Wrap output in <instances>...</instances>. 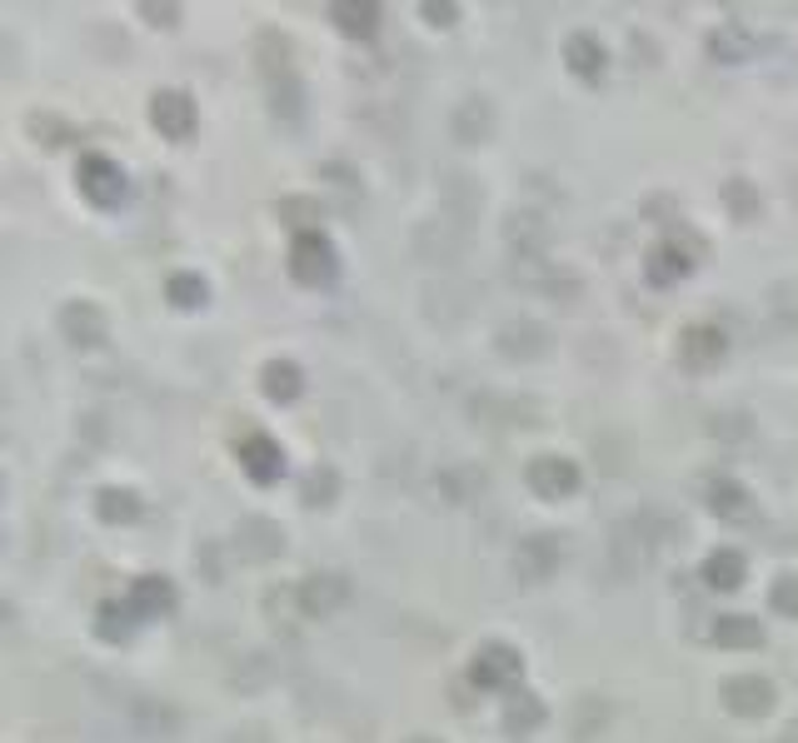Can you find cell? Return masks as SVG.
Returning a JSON list of instances; mask_svg holds the SVG:
<instances>
[{"instance_id":"12","label":"cell","mask_w":798,"mask_h":743,"mask_svg":"<svg viewBox=\"0 0 798 743\" xmlns=\"http://www.w3.org/2000/svg\"><path fill=\"white\" fill-rule=\"evenodd\" d=\"M240 464H245V475L255 479V485H275L285 469V454L270 434H245V440H240Z\"/></svg>"},{"instance_id":"8","label":"cell","mask_w":798,"mask_h":743,"mask_svg":"<svg viewBox=\"0 0 798 743\" xmlns=\"http://www.w3.org/2000/svg\"><path fill=\"white\" fill-rule=\"evenodd\" d=\"M280 550H285V529L275 524V519L250 514V519H240V524H235V554H240V559L265 564V559H275Z\"/></svg>"},{"instance_id":"27","label":"cell","mask_w":798,"mask_h":743,"mask_svg":"<svg viewBox=\"0 0 798 743\" xmlns=\"http://www.w3.org/2000/svg\"><path fill=\"white\" fill-rule=\"evenodd\" d=\"M130 713L141 719V729L151 733V739H170L175 729H180V713L170 709V703H155V699H141V703H130Z\"/></svg>"},{"instance_id":"21","label":"cell","mask_w":798,"mask_h":743,"mask_svg":"<svg viewBox=\"0 0 798 743\" xmlns=\"http://www.w3.org/2000/svg\"><path fill=\"white\" fill-rule=\"evenodd\" d=\"M709 639L719 648H758L764 644V624H758V619H744V614H729V619H713Z\"/></svg>"},{"instance_id":"31","label":"cell","mask_w":798,"mask_h":743,"mask_svg":"<svg viewBox=\"0 0 798 743\" xmlns=\"http://www.w3.org/2000/svg\"><path fill=\"white\" fill-rule=\"evenodd\" d=\"M340 495V475L324 464V469H314L310 479H304V504L310 509H320V504H330V499Z\"/></svg>"},{"instance_id":"10","label":"cell","mask_w":798,"mask_h":743,"mask_svg":"<svg viewBox=\"0 0 798 743\" xmlns=\"http://www.w3.org/2000/svg\"><path fill=\"white\" fill-rule=\"evenodd\" d=\"M350 599V579L345 574H310V579H300V603L310 619H330L340 614Z\"/></svg>"},{"instance_id":"4","label":"cell","mask_w":798,"mask_h":743,"mask_svg":"<svg viewBox=\"0 0 798 743\" xmlns=\"http://www.w3.org/2000/svg\"><path fill=\"white\" fill-rule=\"evenodd\" d=\"M60 334L70 340L76 350H100L110 340V320L96 300H70L60 310Z\"/></svg>"},{"instance_id":"5","label":"cell","mask_w":798,"mask_h":743,"mask_svg":"<svg viewBox=\"0 0 798 743\" xmlns=\"http://www.w3.org/2000/svg\"><path fill=\"white\" fill-rule=\"evenodd\" d=\"M524 479L540 499H569L579 489V464L564 459V454H540V459H529Z\"/></svg>"},{"instance_id":"19","label":"cell","mask_w":798,"mask_h":743,"mask_svg":"<svg viewBox=\"0 0 798 743\" xmlns=\"http://www.w3.org/2000/svg\"><path fill=\"white\" fill-rule=\"evenodd\" d=\"M564 60H569V70L579 80H605V65H609V55H605V45L594 41V35H569L564 41Z\"/></svg>"},{"instance_id":"35","label":"cell","mask_w":798,"mask_h":743,"mask_svg":"<svg viewBox=\"0 0 798 743\" xmlns=\"http://www.w3.org/2000/svg\"><path fill=\"white\" fill-rule=\"evenodd\" d=\"M729 206H734L739 220L758 215V200H749V180H734V185H729Z\"/></svg>"},{"instance_id":"16","label":"cell","mask_w":798,"mask_h":743,"mask_svg":"<svg viewBox=\"0 0 798 743\" xmlns=\"http://www.w3.org/2000/svg\"><path fill=\"white\" fill-rule=\"evenodd\" d=\"M754 51H758V41H754V31H749L744 21H723L719 31L709 35V55L719 65H744Z\"/></svg>"},{"instance_id":"32","label":"cell","mask_w":798,"mask_h":743,"mask_svg":"<svg viewBox=\"0 0 798 743\" xmlns=\"http://www.w3.org/2000/svg\"><path fill=\"white\" fill-rule=\"evenodd\" d=\"M130 609H120V603H106V609H100V639H106V644H120V639H130Z\"/></svg>"},{"instance_id":"11","label":"cell","mask_w":798,"mask_h":743,"mask_svg":"<svg viewBox=\"0 0 798 743\" xmlns=\"http://www.w3.org/2000/svg\"><path fill=\"white\" fill-rule=\"evenodd\" d=\"M723 355H729V340H723L719 324H689V330L679 334V365L713 369Z\"/></svg>"},{"instance_id":"26","label":"cell","mask_w":798,"mask_h":743,"mask_svg":"<svg viewBox=\"0 0 798 743\" xmlns=\"http://www.w3.org/2000/svg\"><path fill=\"white\" fill-rule=\"evenodd\" d=\"M544 719H550V709H544L534 694H514V699H509V709H505V729L519 733V739H524V733H534Z\"/></svg>"},{"instance_id":"3","label":"cell","mask_w":798,"mask_h":743,"mask_svg":"<svg viewBox=\"0 0 798 743\" xmlns=\"http://www.w3.org/2000/svg\"><path fill=\"white\" fill-rule=\"evenodd\" d=\"M76 180H80V195H86L90 206H120L125 200V170H120L115 160H106V155H86L80 160V170H76Z\"/></svg>"},{"instance_id":"15","label":"cell","mask_w":798,"mask_h":743,"mask_svg":"<svg viewBox=\"0 0 798 743\" xmlns=\"http://www.w3.org/2000/svg\"><path fill=\"white\" fill-rule=\"evenodd\" d=\"M554 569H559V544H554L550 534L524 539V544H519V554H514V574H519L524 584H544Z\"/></svg>"},{"instance_id":"34","label":"cell","mask_w":798,"mask_h":743,"mask_svg":"<svg viewBox=\"0 0 798 743\" xmlns=\"http://www.w3.org/2000/svg\"><path fill=\"white\" fill-rule=\"evenodd\" d=\"M280 220H304V235H310V225H320V206L314 200H285Z\"/></svg>"},{"instance_id":"28","label":"cell","mask_w":798,"mask_h":743,"mask_svg":"<svg viewBox=\"0 0 798 743\" xmlns=\"http://www.w3.org/2000/svg\"><path fill=\"white\" fill-rule=\"evenodd\" d=\"M270 86V100H275V115L285 120H300V106H304V90L300 80H295V70H285V76H270L265 80Z\"/></svg>"},{"instance_id":"25","label":"cell","mask_w":798,"mask_h":743,"mask_svg":"<svg viewBox=\"0 0 798 743\" xmlns=\"http://www.w3.org/2000/svg\"><path fill=\"white\" fill-rule=\"evenodd\" d=\"M96 514L106 519V524H135V519H141V495H135V489H100Z\"/></svg>"},{"instance_id":"9","label":"cell","mask_w":798,"mask_h":743,"mask_svg":"<svg viewBox=\"0 0 798 743\" xmlns=\"http://www.w3.org/2000/svg\"><path fill=\"white\" fill-rule=\"evenodd\" d=\"M151 125L160 130L165 141H190L195 130V100L185 90H160L151 100Z\"/></svg>"},{"instance_id":"6","label":"cell","mask_w":798,"mask_h":743,"mask_svg":"<svg viewBox=\"0 0 798 743\" xmlns=\"http://www.w3.org/2000/svg\"><path fill=\"white\" fill-rule=\"evenodd\" d=\"M519 674H524V658H519V648H509V644H485L475 654V664H469V679H475L479 689H514Z\"/></svg>"},{"instance_id":"17","label":"cell","mask_w":798,"mask_h":743,"mask_svg":"<svg viewBox=\"0 0 798 743\" xmlns=\"http://www.w3.org/2000/svg\"><path fill=\"white\" fill-rule=\"evenodd\" d=\"M454 135H459V145H485L495 135V106L485 96H469L454 110Z\"/></svg>"},{"instance_id":"29","label":"cell","mask_w":798,"mask_h":743,"mask_svg":"<svg viewBox=\"0 0 798 743\" xmlns=\"http://www.w3.org/2000/svg\"><path fill=\"white\" fill-rule=\"evenodd\" d=\"M330 21H335L345 35H375L379 11L375 5H330Z\"/></svg>"},{"instance_id":"37","label":"cell","mask_w":798,"mask_h":743,"mask_svg":"<svg viewBox=\"0 0 798 743\" xmlns=\"http://www.w3.org/2000/svg\"><path fill=\"white\" fill-rule=\"evenodd\" d=\"M454 15H459L454 5H424V21H434V25H450Z\"/></svg>"},{"instance_id":"24","label":"cell","mask_w":798,"mask_h":743,"mask_svg":"<svg viewBox=\"0 0 798 743\" xmlns=\"http://www.w3.org/2000/svg\"><path fill=\"white\" fill-rule=\"evenodd\" d=\"M744 574H749V564H744V554L739 550H719V554L703 559V584H709V589H739Z\"/></svg>"},{"instance_id":"18","label":"cell","mask_w":798,"mask_h":743,"mask_svg":"<svg viewBox=\"0 0 798 743\" xmlns=\"http://www.w3.org/2000/svg\"><path fill=\"white\" fill-rule=\"evenodd\" d=\"M495 345L505 359H534V355H544V345H550V330L519 320V324H505V330H499Z\"/></svg>"},{"instance_id":"2","label":"cell","mask_w":798,"mask_h":743,"mask_svg":"<svg viewBox=\"0 0 798 743\" xmlns=\"http://www.w3.org/2000/svg\"><path fill=\"white\" fill-rule=\"evenodd\" d=\"M335 269H340L335 245H330L320 230L295 235V245H290V275H295V280H300V285H330V280H335Z\"/></svg>"},{"instance_id":"23","label":"cell","mask_w":798,"mask_h":743,"mask_svg":"<svg viewBox=\"0 0 798 743\" xmlns=\"http://www.w3.org/2000/svg\"><path fill=\"white\" fill-rule=\"evenodd\" d=\"M265 619L275 629H300V619H310L300 603V584H280V589L265 594Z\"/></svg>"},{"instance_id":"20","label":"cell","mask_w":798,"mask_h":743,"mask_svg":"<svg viewBox=\"0 0 798 743\" xmlns=\"http://www.w3.org/2000/svg\"><path fill=\"white\" fill-rule=\"evenodd\" d=\"M505 235H509V245L519 249V259H540L544 245H550V225H544L540 215H509Z\"/></svg>"},{"instance_id":"38","label":"cell","mask_w":798,"mask_h":743,"mask_svg":"<svg viewBox=\"0 0 798 743\" xmlns=\"http://www.w3.org/2000/svg\"><path fill=\"white\" fill-rule=\"evenodd\" d=\"M410 743H434V739H410Z\"/></svg>"},{"instance_id":"1","label":"cell","mask_w":798,"mask_h":743,"mask_svg":"<svg viewBox=\"0 0 798 743\" xmlns=\"http://www.w3.org/2000/svg\"><path fill=\"white\" fill-rule=\"evenodd\" d=\"M699 259H703V240L694 235L689 225H679L644 255V275H649V285H674V280H684Z\"/></svg>"},{"instance_id":"36","label":"cell","mask_w":798,"mask_h":743,"mask_svg":"<svg viewBox=\"0 0 798 743\" xmlns=\"http://www.w3.org/2000/svg\"><path fill=\"white\" fill-rule=\"evenodd\" d=\"M141 15H145V21H165V25L180 21V11H175V5H141Z\"/></svg>"},{"instance_id":"30","label":"cell","mask_w":798,"mask_h":743,"mask_svg":"<svg viewBox=\"0 0 798 743\" xmlns=\"http://www.w3.org/2000/svg\"><path fill=\"white\" fill-rule=\"evenodd\" d=\"M165 295H170L175 310H200L206 304V280L200 275H170V285H165Z\"/></svg>"},{"instance_id":"33","label":"cell","mask_w":798,"mask_h":743,"mask_svg":"<svg viewBox=\"0 0 798 743\" xmlns=\"http://www.w3.org/2000/svg\"><path fill=\"white\" fill-rule=\"evenodd\" d=\"M768 603H774L778 614H798V579L794 574H784V579L768 589Z\"/></svg>"},{"instance_id":"7","label":"cell","mask_w":798,"mask_h":743,"mask_svg":"<svg viewBox=\"0 0 798 743\" xmlns=\"http://www.w3.org/2000/svg\"><path fill=\"white\" fill-rule=\"evenodd\" d=\"M719 699H723V709L739 713V719H764V713L774 709V684L758 679V674H739V679H723Z\"/></svg>"},{"instance_id":"22","label":"cell","mask_w":798,"mask_h":743,"mask_svg":"<svg viewBox=\"0 0 798 743\" xmlns=\"http://www.w3.org/2000/svg\"><path fill=\"white\" fill-rule=\"evenodd\" d=\"M259 385H265V395H270L275 404H290V399H300L304 375H300V365H290V359H270V365L259 369Z\"/></svg>"},{"instance_id":"14","label":"cell","mask_w":798,"mask_h":743,"mask_svg":"<svg viewBox=\"0 0 798 743\" xmlns=\"http://www.w3.org/2000/svg\"><path fill=\"white\" fill-rule=\"evenodd\" d=\"M125 609L135 619H155V614H170L175 609V584L170 579H160V574H145V579H135L130 584V594H125Z\"/></svg>"},{"instance_id":"13","label":"cell","mask_w":798,"mask_h":743,"mask_svg":"<svg viewBox=\"0 0 798 743\" xmlns=\"http://www.w3.org/2000/svg\"><path fill=\"white\" fill-rule=\"evenodd\" d=\"M703 499H709V509L719 519H734V524L754 519V495H749L739 479H729V475H713L709 485H703Z\"/></svg>"}]
</instances>
